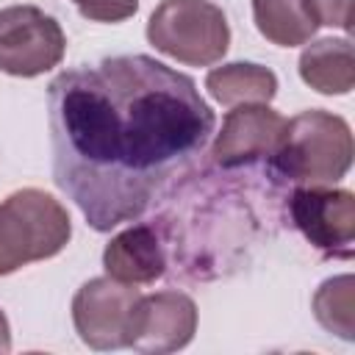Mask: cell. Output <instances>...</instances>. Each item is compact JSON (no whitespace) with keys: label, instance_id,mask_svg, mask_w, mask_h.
<instances>
[{"label":"cell","instance_id":"6da1fadb","mask_svg":"<svg viewBox=\"0 0 355 355\" xmlns=\"http://www.w3.org/2000/svg\"><path fill=\"white\" fill-rule=\"evenodd\" d=\"M47 125L55 186L108 233L194 166L216 116L189 75L150 55H111L50 80Z\"/></svg>","mask_w":355,"mask_h":355},{"label":"cell","instance_id":"7a4b0ae2","mask_svg":"<svg viewBox=\"0 0 355 355\" xmlns=\"http://www.w3.org/2000/svg\"><path fill=\"white\" fill-rule=\"evenodd\" d=\"M352 130L344 116L311 108L286 119L269 172L294 186H333L352 166Z\"/></svg>","mask_w":355,"mask_h":355},{"label":"cell","instance_id":"3957f363","mask_svg":"<svg viewBox=\"0 0 355 355\" xmlns=\"http://www.w3.org/2000/svg\"><path fill=\"white\" fill-rule=\"evenodd\" d=\"M72 236L67 208L42 189H19L0 202V277L58 255Z\"/></svg>","mask_w":355,"mask_h":355},{"label":"cell","instance_id":"277c9868","mask_svg":"<svg viewBox=\"0 0 355 355\" xmlns=\"http://www.w3.org/2000/svg\"><path fill=\"white\" fill-rule=\"evenodd\" d=\"M147 42L186 67H211L230 47V25L211 0H164L147 19Z\"/></svg>","mask_w":355,"mask_h":355},{"label":"cell","instance_id":"5b68a950","mask_svg":"<svg viewBox=\"0 0 355 355\" xmlns=\"http://www.w3.org/2000/svg\"><path fill=\"white\" fill-rule=\"evenodd\" d=\"M67 36L55 17L36 6L0 8V72L36 78L61 64Z\"/></svg>","mask_w":355,"mask_h":355},{"label":"cell","instance_id":"8992f818","mask_svg":"<svg viewBox=\"0 0 355 355\" xmlns=\"http://www.w3.org/2000/svg\"><path fill=\"white\" fill-rule=\"evenodd\" d=\"M294 227L322 252L352 258L355 241V194L349 189L300 186L288 197Z\"/></svg>","mask_w":355,"mask_h":355},{"label":"cell","instance_id":"52a82bcc","mask_svg":"<svg viewBox=\"0 0 355 355\" xmlns=\"http://www.w3.org/2000/svg\"><path fill=\"white\" fill-rule=\"evenodd\" d=\"M139 288L114 277H92L72 297V322L78 338L92 349L128 347V324Z\"/></svg>","mask_w":355,"mask_h":355},{"label":"cell","instance_id":"ba28073f","mask_svg":"<svg viewBox=\"0 0 355 355\" xmlns=\"http://www.w3.org/2000/svg\"><path fill=\"white\" fill-rule=\"evenodd\" d=\"M194 333V300L183 291H155L136 300L128 324V347L144 355H166L189 347Z\"/></svg>","mask_w":355,"mask_h":355},{"label":"cell","instance_id":"9c48e42d","mask_svg":"<svg viewBox=\"0 0 355 355\" xmlns=\"http://www.w3.org/2000/svg\"><path fill=\"white\" fill-rule=\"evenodd\" d=\"M286 130V116L269 108V103H244L233 105L225 114L222 130L211 147V158L222 169H236L269 158L280 144Z\"/></svg>","mask_w":355,"mask_h":355},{"label":"cell","instance_id":"30bf717a","mask_svg":"<svg viewBox=\"0 0 355 355\" xmlns=\"http://www.w3.org/2000/svg\"><path fill=\"white\" fill-rule=\"evenodd\" d=\"M105 275L130 286H147L164 277L166 252L153 225H133L116 233L103 250Z\"/></svg>","mask_w":355,"mask_h":355},{"label":"cell","instance_id":"8fae6325","mask_svg":"<svg viewBox=\"0 0 355 355\" xmlns=\"http://www.w3.org/2000/svg\"><path fill=\"white\" fill-rule=\"evenodd\" d=\"M300 78L319 94H349L355 86L352 42L327 36L308 44L300 55Z\"/></svg>","mask_w":355,"mask_h":355},{"label":"cell","instance_id":"7c38bea8","mask_svg":"<svg viewBox=\"0 0 355 355\" xmlns=\"http://www.w3.org/2000/svg\"><path fill=\"white\" fill-rule=\"evenodd\" d=\"M205 89L222 105L272 103L277 94V75L252 61H233L214 67L205 75Z\"/></svg>","mask_w":355,"mask_h":355},{"label":"cell","instance_id":"4fadbf2b","mask_svg":"<svg viewBox=\"0 0 355 355\" xmlns=\"http://www.w3.org/2000/svg\"><path fill=\"white\" fill-rule=\"evenodd\" d=\"M258 33L277 47H300L319 31L311 0H252Z\"/></svg>","mask_w":355,"mask_h":355},{"label":"cell","instance_id":"5bb4252c","mask_svg":"<svg viewBox=\"0 0 355 355\" xmlns=\"http://www.w3.org/2000/svg\"><path fill=\"white\" fill-rule=\"evenodd\" d=\"M355 277L338 275L324 280L313 294V316L327 330L344 341L355 338Z\"/></svg>","mask_w":355,"mask_h":355},{"label":"cell","instance_id":"9a60e30c","mask_svg":"<svg viewBox=\"0 0 355 355\" xmlns=\"http://www.w3.org/2000/svg\"><path fill=\"white\" fill-rule=\"evenodd\" d=\"M80 17L92 22H125L136 14L139 0H72Z\"/></svg>","mask_w":355,"mask_h":355},{"label":"cell","instance_id":"2e32d148","mask_svg":"<svg viewBox=\"0 0 355 355\" xmlns=\"http://www.w3.org/2000/svg\"><path fill=\"white\" fill-rule=\"evenodd\" d=\"M319 25L341 28L344 33L352 31V0H311Z\"/></svg>","mask_w":355,"mask_h":355},{"label":"cell","instance_id":"e0dca14e","mask_svg":"<svg viewBox=\"0 0 355 355\" xmlns=\"http://www.w3.org/2000/svg\"><path fill=\"white\" fill-rule=\"evenodd\" d=\"M11 352V327H8V319L6 313L0 311V355Z\"/></svg>","mask_w":355,"mask_h":355}]
</instances>
